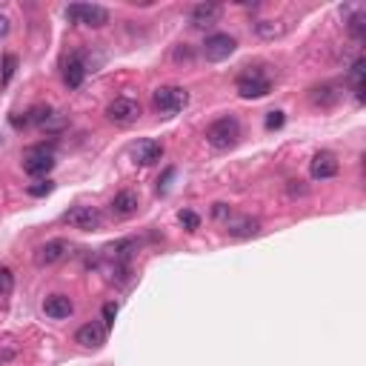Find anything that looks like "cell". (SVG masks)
I'll return each instance as SVG.
<instances>
[{
	"instance_id": "cell-16",
	"label": "cell",
	"mask_w": 366,
	"mask_h": 366,
	"mask_svg": "<svg viewBox=\"0 0 366 366\" xmlns=\"http://www.w3.org/2000/svg\"><path fill=\"white\" fill-rule=\"evenodd\" d=\"M132 155H134V163L152 166V163H158L163 158V143H158V141H141L138 146L132 149Z\"/></svg>"
},
{
	"instance_id": "cell-8",
	"label": "cell",
	"mask_w": 366,
	"mask_h": 366,
	"mask_svg": "<svg viewBox=\"0 0 366 366\" xmlns=\"http://www.w3.org/2000/svg\"><path fill=\"white\" fill-rule=\"evenodd\" d=\"M106 118L118 126H129L141 118V103L134 98H114L109 106H106Z\"/></svg>"
},
{
	"instance_id": "cell-11",
	"label": "cell",
	"mask_w": 366,
	"mask_h": 366,
	"mask_svg": "<svg viewBox=\"0 0 366 366\" xmlns=\"http://www.w3.org/2000/svg\"><path fill=\"white\" fill-rule=\"evenodd\" d=\"M86 74H89V66H86V61H83V52H74V54L69 57L66 69H63V83H66L69 89H81V83L86 81Z\"/></svg>"
},
{
	"instance_id": "cell-2",
	"label": "cell",
	"mask_w": 366,
	"mask_h": 366,
	"mask_svg": "<svg viewBox=\"0 0 366 366\" xmlns=\"http://www.w3.org/2000/svg\"><path fill=\"white\" fill-rule=\"evenodd\" d=\"M238 138H241V123H238V118H232V114L218 118L206 129V141H209V146H215V149H232L238 143Z\"/></svg>"
},
{
	"instance_id": "cell-4",
	"label": "cell",
	"mask_w": 366,
	"mask_h": 366,
	"mask_svg": "<svg viewBox=\"0 0 366 366\" xmlns=\"http://www.w3.org/2000/svg\"><path fill=\"white\" fill-rule=\"evenodd\" d=\"M235 86H238V94L243 101H258V98H266V94L272 92V81H269L261 69L243 72Z\"/></svg>"
},
{
	"instance_id": "cell-26",
	"label": "cell",
	"mask_w": 366,
	"mask_h": 366,
	"mask_svg": "<svg viewBox=\"0 0 366 366\" xmlns=\"http://www.w3.org/2000/svg\"><path fill=\"white\" fill-rule=\"evenodd\" d=\"M14 69H17V57H14V54H6V57H3V83L12 81Z\"/></svg>"
},
{
	"instance_id": "cell-12",
	"label": "cell",
	"mask_w": 366,
	"mask_h": 366,
	"mask_svg": "<svg viewBox=\"0 0 366 366\" xmlns=\"http://www.w3.org/2000/svg\"><path fill=\"white\" fill-rule=\"evenodd\" d=\"M74 340H78L81 346H86V349H101V346L106 343V326L103 323H83L78 332H74Z\"/></svg>"
},
{
	"instance_id": "cell-6",
	"label": "cell",
	"mask_w": 366,
	"mask_h": 366,
	"mask_svg": "<svg viewBox=\"0 0 366 366\" xmlns=\"http://www.w3.org/2000/svg\"><path fill=\"white\" fill-rule=\"evenodd\" d=\"M63 223H69L72 229H81V232H94V229H101L103 215L94 206H72L63 212Z\"/></svg>"
},
{
	"instance_id": "cell-29",
	"label": "cell",
	"mask_w": 366,
	"mask_h": 366,
	"mask_svg": "<svg viewBox=\"0 0 366 366\" xmlns=\"http://www.w3.org/2000/svg\"><path fill=\"white\" fill-rule=\"evenodd\" d=\"M172 178H175V169H172V166H169V169L163 172V178L158 181V192H161V195H163V192L169 189V181H172Z\"/></svg>"
},
{
	"instance_id": "cell-30",
	"label": "cell",
	"mask_w": 366,
	"mask_h": 366,
	"mask_svg": "<svg viewBox=\"0 0 366 366\" xmlns=\"http://www.w3.org/2000/svg\"><path fill=\"white\" fill-rule=\"evenodd\" d=\"M9 29H12L9 17H6V14H0V37H6V34H9Z\"/></svg>"
},
{
	"instance_id": "cell-21",
	"label": "cell",
	"mask_w": 366,
	"mask_h": 366,
	"mask_svg": "<svg viewBox=\"0 0 366 366\" xmlns=\"http://www.w3.org/2000/svg\"><path fill=\"white\" fill-rule=\"evenodd\" d=\"M52 189H54L52 181H37V183H32L26 192H29L32 198H46V195H52Z\"/></svg>"
},
{
	"instance_id": "cell-24",
	"label": "cell",
	"mask_w": 366,
	"mask_h": 366,
	"mask_svg": "<svg viewBox=\"0 0 366 366\" xmlns=\"http://www.w3.org/2000/svg\"><path fill=\"white\" fill-rule=\"evenodd\" d=\"M178 218H181V223H183V226L189 229V232H195V229L201 226V218H198V215H195V212H192V209H183Z\"/></svg>"
},
{
	"instance_id": "cell-28",
	"label": "cell",
	"mask_w": 366,
	"mask_h": 366,
	"mask_svg": "<svg viewBox=\"0 0 366 366\" xmlns=\"http://www.w3.org/2000/svg\"><path fill=\"white\" fill-rule=\"evenodd\" d=\"M229 215H232V209H229L226 203H215V206H212V218H215V221H226Z\"/></svg>"
},
{
	"instance_id": "cell-3",
	"label": "cell",
	"mask_w": 366,
	"mask_h": 366,
	"mask_svg": "<svg viewBox=\"0 0 366 366\" xmlns=\"http://www.w3.org/2000/svg\"><path fill=\"white\" fill-rule=\"evenodd\" d=\"M66 21L101 29L109 23V9L98 6V3H72V6H66Z\"/></svg>"
},
{
	"instance_id": "cell-20",
	"label": "cell",
	"mask_w": 366,
	"mask_h": 366,
	"mask_svg": "<svg viewBox=\"0 0 366 366\" xmlns=\"http://www.w3.org/2000/svg\"><path fill=\"white\" fill-rule=\"evenodd\" d=\"M52 118V109L49 106H34L26 118H23V126H43L46 121Z\"/></svg>"
},
{
	"instance_id": "cell-19",
	"label": "cell",
	"mask_w": 366,
	"mask_h": 366,
	"mask_svg": "<svg viewBox=\"0 0 366 366\" xmlns=\"http://www.w3.org/2000/svg\"><path fill=\"white\" fill-rule=\"evenodd\" d=\"M349 81H352V89H355V98L363 101V57H358V61L352 63V69H349Z\"/></svg>"
},
{
	"instance_id": "cell-1",
	"label": "cell",
	"mask_w": 366,
	"mask_h": 366,
	"mask_svg": "<svg viewBox=\"0 0 366 366\" xmlns=\"http://www.w3.org/2000/svg\"><path fill=\"white\" fill-rule=\"evenodd\" d=\"M54 169V143H34L23 152V172L32 178H41V175H49Z\"/></svg>"
},
{
	"instance_id": "cell-22",
	"label": "cell",
	"mask_w": 366,
	"mask_h": 366,
	"mask_svg": "<svg viewBox=\"0 0 366 366\" xmlns=\"http://www.w3.org/2000/svg\"><path fill=\"white\" fill-rule=\"evenodd\" d=\"M14 292V275L12 269H0V295H12Z\"/></svg>"
},
{
	"instance_id": "cell-15",
	"label": "cell",
	"mask_w": 366,
	"mask_h": 366,
	"mask_svg": "<svg viewBox=\"0 0 366 366\" xmlns=\"http://www.w3.org/2000/svg\"><path fill=\"white\" fill-rule=\"evenodd\" d=\"M221 14H223L221 3H198L195 9L189 12V21H192V26L203 29V26H212V23H218V17H221Z\"/></svg>"
},
{
	"instance_id": "cell-23",
	"label": "cell",
	"mask_w": 366,
	"mask_h": 366,
	"mask_svg": "<svg viewBox=\"0 0 366 366\" xmlns=\"http://www.w3.org/2000/svg\"><path fill=\"white\" fill-rule=\"evenodd\" d=\"M255 32H258L261 37H278L283 29H281L278 23H272V21H261V23H255Z\"/></svg>"
},
{
	"instance_id": "cell-7",
	"label": "cell",
	"mask_w": 366,
	"mask_h": 366,
	"mask_svg": "<svg viewBox=\"0 0 366 366\" xmlns=\"http://www.w3.org/2000/svg\"><path fill=\"white\" fill-rule=\"evenodd\" d=\"M238 49V41L232 34H226V32H218V34H209L206 37V43H203V57L212 63H221L226 61L229 54H232Z\"/></svg>"
},
{
	"instance_id": "cell-25",
	"label": "cell",
	"mask_w": 366,
	"mask_h": 366,
	"mask_svg": "<svg viewBox=\"0 0 366 366\" xmlns=\"http://www.w3.org/2000/svg\"><path fill=\"white\" fill-rule=\"evenodd\" d=\"M114 318H118V303H106L103 306V326H106V329L114 326Z\"/></svg>"
},
{
	"instance_id": "cell-18",
	"label": "cell",
	"mask_w": 366,
	"mask_h": 366,
	"mask_svg": "<svg viewBox=\"0 0 366 366\" xmlns=\"http://www.w3.org/2000/svg\"><path fill=\"white\" fill-rule=\"evenodd\" d=\"M138 206H141V201H138V195H134L132 189H123V192H118V195L112 198V212L118 218H132L134 212H138Z\"/></svg>"
},
{
	"instance_id": "cell-10",
	"label": "cell",
	"mask_w": 366,
	"mask_h": 366,
	"mask_svg": "<svg viewBox=\"0 0 366 366\" xmlns=\"http://www.w3.org/2000/svg\"><path fill=\"white\" fill-rule=\"evenodd\" d=\"M340 172V163H338V158L332 155V152H318V155L312 158V163H309V175L315 178V181H329V178H335Z\"/></svg>"
},
{
	"instance_id": "cell-14",
	"label": "cell",
	"mask_w": 366,
	"mask_h": 366,
	"mask_svg": "<svg viewBox=\"0 0 366 366\" xmlns=\"http://www.w3.org/2000/svg\"><path fill=\"white\" fill-rule=\"evenodd\" d=\"M43 312H46V318H52V321H63V318H69V315L74 312V303H72L69 295H49V298L43 301Z\"/></svg>"
},
{
	"instance_id": "cell-13",
	"label": "cell",
	"mask_w": 366,
	"mask_h": 366,
	"mask_svg": "<svg viewBox=\"0 0 366 366\" xmlns=\"http://www.w3.org/2000/svg\"><path fill=\"white\" fill-rule=\"evenodd\" d=\"M226 232H229V238H255V235H261V223L255 218H249V215H241V218L229 215L226 218Z\"/></svg>"
},
{
	"instance_id": "cell-17",
	"label": "cell",
	"mask_w": 366,
	"mask_h": 366,
	"mask_svg": "<svg viewBox=\"0 0 366 366\" xmlns=\"http://www.w3.org/2000/svg\"><path fill=\"white\" fill-rule=\"evenodd\" d=\"M340 101V86L335 83H321V86H312L309 89V103L312 106H323V109H329Z\"/></svg>"
},
{
	"instance_id": "cell-5",
	"label": "cell",
	"mask_w": 366,
	"mask_h": 366,
	"mask_svg": "<svg viewBox=\"0 0 366 366\" xmlns=\"http://www.w3.org/2000/svg\"><path fill=\"white\" fill-rule=\"evenodd\" d=\"M152 98H155L158 112H163V114H178L189 103V92L183 86H161V89H155V94H152Z\"/></svg>"
},
{
	"instance_id": "cell-27",
	"label": "cell",
	"mask_w": 366,
	"mask_h": 366,
	"mask_svg": "<svg viewBox=\"0 0 366 366\" xmlns=\"http://www.w3.org/2000/svg\"><path fill=\"white\" fill-rule=\"evenodd\" d=\"M283 121H286L283 112H269V114H266V129H269V132H272V129H281Z\"/></svg>"
},
{
	"instance_id": "cell-9",
	"label": "cell",
	"mask_w": 366,
	"mask_h": 366,
	"mask_svg": "<svg viewBox=\"0 0 366 366\" xmlns=\"http://www.w3.org/2000/svg\"><path fill=\"white\" fill-rule=\"evenodd\" d=\"M69 241H63V238H54V241H46L43 246H37L34 249V263L37 266H52V263H57V261H63L66 255H69Z\"/></svg>"
}]
</instances>
